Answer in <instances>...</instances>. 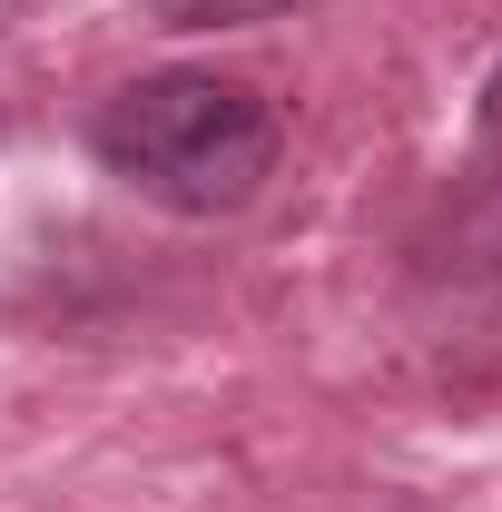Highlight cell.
<instances>
[{
	"label": "cell",
	"instance_id": "3",
	"mask_svg": "<svg viewBox=\"0 0 502 512\" xmlns=\"http://www.w3.org/2000/svg\"><path fill=\"white\" fill-rule=\"evenodd\" d=\"M483 138H493V148H502V69H493V79H483Z\"/></svg>",
	"mask_w": 502,
	"mask_h": 512
},
{
	"label": "cell",
	"instance_id": "1",
	"mask_svg": "<svg viewBox=\"0 0 502 512\" xmlns=\"http://www.w3.org/2000/svg\"><path fill=\"white\" fill-rule=\"evenodd\" d=\"M89 138H99L109 178H128L178 217H237L276 168V109L217 69H158V79L119 89Z\"/></svg>",
	"mask_w": 502,
	"mask_h": 512
},
{
	"label": "cell",
	"instance_id": "2",
	"mask_svg": "<svg viewBox=\"0 0 502 512\" xmlns=\"http://www.w3.org/2000/svg\"><path fill=\"white\" fill-rule=\"evenodd\" d=\"M168 30H237V20H266V10H286V0H148Z\"/></svg>",
	"mask_w": 502,
	"mask_h": 512
},
{
	"label": "cell",
	"instance_id": "4",
	"mask_svg": "<svg viewBox=\"0 0 502 512\" xmlns=\"http://www.w3.org/2000/svg\"><path fill=\"white\" fill-rule=\"evenodd\" d=\"M20 10H30V0H0V30H10V20H20Z\"/></svg>",
	"mask_w": 502,
	"mask_h": 512
}]
</instances>
